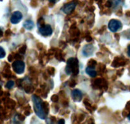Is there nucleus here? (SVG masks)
Returning <instances> with one entry per match:
<instances>
[{
	"label": "nucleus",
	"instance_id": "f03ea898",
	"mask_svg": "<svg viewBox=\"0 0 130 124\" xmlns=\"http://www.w3.org/2000/svg\"><path fill=\"white\" fill-rule=\"evenodd\" d=\"M66 73L67 75H77L79 73L78 60L74 57H71L68 59L66 67Z\"/></svg>",
	"mask_w": 130,
	"mask_h": 124
},
{
	"label": "nucleus",
	"instance_id": "c756f323",
	"mask_svg": "<svg viewBox=\"0 0 130 124\" xmlns=\"http://www.w3.org/2000/svg\"><path fill=\"white\" fill-rule=\"evenodd\" d=\"M13 58H14V57H13L12 55L10 54V56H8V61H10V62H11V61H12V59H13Z\"/></svg>",
	"mask_w": 130,
	"mask_h": 124
},
{
	"label": "nucleus",
	"instance_id": "6ab92c4d",
	"mask_svg": "<svg viewBox=\"0 0 130 124\" xmlns=\"http://www.w3.org/2000/svg\"><path fill=\"white\" fill-rule=\"evenodd\" d=\"M6 56V52H5V50L3 48L0 47V59L4 58Z\"/></svg>",
	"mask_w": 130,
	"mask_h": 124
},
{
	"label": "nucleus",
	"instance_id": "2f4dec72",
	"mask_svg": "<svg viewBox=\"0 0 130 124\" xmlns=\"http://www.w3.org/2000/svg\"><path fill=\"white\" fill-rule=\"evenodd\" d=\"M128 55L130 57V45L128 47Z\"/></svg>",
	"mask_w": 130,
	"mask_h": 124
},
{
	"label": "nucleus",
	"instance_id": "72a5a7b5",
	"mask_svg": "<svg viewBox=\"0 0 130 124\" xmlns=\"http://www.w3.org/2000/svg\"><path fill=\"white\" fill-rule=\"evenodd\" d=\"M50 1L51 3H55L56 2H57L58 1H59V0H49Z\"/></svg>",
	"mask_w": 130,
	"mask_h": 124
},
{
	"label": "nucleus",
	"instance_id": "ddd939ff",
	"mask_svg": "<svg viewBox=\"0 0 130 124\" xmlns=\"http://www.w3.org/2000/svg\"><path fill=\"white\" fill-rule=\"evenodd\" d=\"M93 85H95L96 88H99V89H101L103 86H105V84L103 83L102 80L101 79H97L96 80H95L93 82Z\"/></svg>",
	"mask_w": 130,
	"mask_h": 124
},
{
	"label": "nucleus",
	"instance_id": "9d476101",
	"mask_svg": "<svg viewBox=\"0 0 130 124\" xmlns=\"http://www.w3.org/2000/svg\"><path fill=\"white\" fill-rule=\"evenodd\" d=\"M126 64V61L123 59L119 58V57H116L114 59V62L112 63V66L114 67H119L121 66H124Z\"/></svg>",
	"mask_w": 130,
	"mask_h": 124
},
{
	"label": "nucleus",
	"instance_id": "4468645a",
	"mask_svg": "<svg viewBox=\"0 0 130 124\" xmlns=\"http://www.w3.org/2000/svg\"><path fill=\"white\" fill-rule=\"evenodd\" d=\"M6 104H7L8 108L10 109H13L15 106V103L13 100H8L6 101Z\"/></svg>",
	"mask_w": 130,
	"mask_h": 124
},
{
	"label": "nucleus",
	"instance_id": "412c9836",
	"mask_svg": "<svg viewBox=\"0 0 130 124\" xmlns=\"http://www.w3.org/2000/svg\"><path fill=\"white\" fill-rule=\"evenodd\" d=\"M48 73H49L50 75H54V73H55V69L53 68V67H48Z\"/></svg>",
	"mask_w": 130,
	"mask_h": 124
},
{
	"label": "nucleus",
	"instance_id": "393cba45",
	"mask_svg": "<svg viewBox=\"0 0 130 124\" xmlns=\"http://www.w3.org/2000/svg\"><path fill=\"white\" fill-rule=\"evenodd\" d=\"M112 5V2L111 1H110V0H108L106 2V3H105V6L108 8L111 7Z\"/></svg>",
	"mask_w": 130,
	"mask_h": 124
},
{
	"label": "nucleus",
	"instance_id": "39448f33",
	"mask_svg": "<svg viewBox=\"0 0 130 124\" xmlns=\"http://www.w3.org/2000/svg\"><path fill=\"white\" fill-rule=\"evenodd\" d=\"M77 4V1H71V2L66 4L62 8V10L64 13L68 14V15L69 14H71L74 10Z\"/></svg>",
	"mask_w": 130,
	"mask_h": 124
},
{
	"label": "nucleus",
	"instance_id": "20e7f679",
	"mask_svg": "<svg viewBox=\"0 0 130 124\" xmlns=\"http://www.w3.org/2000/svg\"><path fill=\"white\" fill-rule=\"evenodd\" d=\"M122 26L123 25H122L121 22L116 20V19H112L111 20H110V22H109V25H108L109 30L113 33L117 32L119 29H121Z\"/></svg>",
	"mask_w": 130,
	"mask_h": 124
},
{
	"label": "nucleus",
	"instance_id": "1a4fd4ad",
	"mask_svg": "<svg viewBox=\"0 0 130 124\" xmlns=\"http://www.w3.org/2000/svg\"><path fill=\"white\" fill-rule=\"evenodd\" d=\"M71 95H72V98L74 101L79 102L82 100L83 93L81 90H78V89H75V90H72Z\"/></svg>",
	"mask_w": 130,
	"mask_h": 124
},
{
	"label": "nucleus",
	"instance_id": "bb28decb",
	"mask_svg": "<svg viewBox=\"0 0 130 124\" xmlns=\"http://www.w3.org/2000/svg\"><path fill=\"white\" fill-rule=\"evenodd\" d=\"M76 83L75 82V81L72 80V81H71V82H70L69 86L71 87H74L75 85H76Z\"/></svg>",
	"mask_w": 130,
	"mask_h": 124
},
{
	"label": "nucleus",
	"instance_id": "c85d7f7f",
	"mask_svg": "<svg viewBox=\"0 0 130 124\" xmlns=\"http://www.w3.org/2000/svg\"><path fill=\"white\" fill-rule=\"evenodd\" d=\"M126 109L127 110L130 111V101L128 102V104H126Z\"/></svg>",
	"mask_w": 130,
	"mask_h": 124
},
{
	"label": "nucleus",
	"instance_id": "e433bc0d",
	"mask_svg": "<svg viewBox=\"0 0 130 124\" xmlns=\"http://www.w3.org/2000/svg\"><path fill=\"white\" fill-rule=\"evenodd\" d=\"M3 36V32L1 30V28H0V37H1Z\"/></svg>",
	"mask_w": 130,
	"mask_h": 124
},
{
	"label": "nucleus",
	"instance_id": "0eeeda50",
	"mask_svg": "<svg viewBox=\"0 0 130 124\" xmlns=\"http://www.w3.org/2000/svg\"><path fill=\"white\" fill-rule=\"evenodd\" d=\"M23 18L22 13L19 11H14L10 19V22L13 24H17L20 22Z\"/></svg>",
	"mask_w": 130,
	"mask_h": 124
},
{
	"label": "nucleus",
	"instance_id": "dca6fc26",
	"mask_svg": "<svg viewBox=\"0 0 130 124\" xmlns=\"http://www.w3.org/2000/svg\"><path fill=\"white\" fill-rule=\"evenodd\" d=\"M96 64L97 63H96V61H95L94 59L90 60V61H88V66H90V67H93V68L96 66Z\"/></svg>",
	"mask_w": 130,
	"mask_h": 124
},
{
	"label": "nucleus",
	"instance_id": "ea45409f",
	"mask_svg": "<svg viewBox=\"0 0 130 124\" xmlns=\"http://www.w3.org/2000/svg\"><path fill=\"white\" fill-rule=\"evenodd\" d=\"M129 70H130V68H129ZM129 71H130V70H129Z\"/></svg>",
	"mask_w": 130,
	"mask_h": 124
},
{
	"label": "nucleus",
	"instance_id": "7c9ffc66",
	"mask_svg": "<svg viewBox=\"0 0 130 124\" xmlns=\"http://www.w3.org/2000/svg\"><path fill=\"white\" fill-rule=\"evenodd\" d=\"M91 40H92V38H91V36H88L86 37V41H87V42H91Z\"/></svg>",
	"mask_w": 130,
	"mask_h": 124
},
{
	"label": "nucleus",
	"instance_id": "f3484780",
	"mask_svg": "<svg viewBox=\"0 0 130 124\" xmlns=\"http://www.w3.org/2000/svg\"><path fill=\"white\" fill-rule=\"evenodd\" d=\"M45 25V23H44V20L43 19V18H39V20L38 21V27H43V25Z\"/></svg>",
	"mask_w": 130,
	"mask_h": 124
},
{
	"label": "nucleus",
	"instance_id": "a878e982",
	"mask_svg": "<svg viewBox=\"0 0 130 124\" xmlns=\"http://www.w3.org/2000/svg\"><path fill=\"white\" fill-rule=\"evenodd\" d=\"M14 58L16 59H17V60H20V59H22L23 57H22V55H19V54H17H17H15V56H14Z\"/></svg>",
	"mask_w": 130,
	"mask_h": 124
},
{
	"label": "nucleus",
	"instance_id": "f704fd0d",
	"mask_svg": "<svg viewBox=\"0 0 130 124\" xmlns=\"http://www.w3.org/2000/svg\"><path fill=\"white\" fill-rule=\"evenodd\" d=\"M126 15L127 17H130V11H126Z\"/></svg>",
	"mask_w": 130,
	"mask_h": 124
},
{
	"label": "nucleus",
	"instance_id": "c9c22d12",
	"mask_svg": "<svg viewBox=\"0 0 130 124\" xmlns=\"http://www.w3.org/2000/svg\"><path fill=\"white\" fill-rule=\"evenodd\" d=\"M3 94V91H2V89H1V87L0 85V96Z\"/></svg>",
	"mask_w": 130,
	"mask_h": 124
},
{
	"label": "nucleus",
	"instance_id": "2eb2a0df",
	"mask_svg": "<svg viewBox=\"0 0 130 124\" xmlns=\"http://www.w3.org/2000/svg\"><path fill=\"white\" fill-rule=\"evenodd\" d=\"M14 85H15L14 81H12V80H10V81H8L7 83H6V88H7L8 89H11L13 87Z\"/></svg>",
	"mask_w": 130,
	"mask_h": 124
},
{
	"label": "nucleus",
	"instance_id": "f257e3e1",
	"mask_svg": "<svg viewBox=\"0 0 130 124\" xmlns=\"http://www.w3.org/2000/svg\"><path fill=\"white\" fill-rule=\"evenodd\" d=\"M32 99L34 112H35L36 114L41 119H45L47 114L44 111V107H43V101L39 97L37 96L36 95H33L32 97Z\"/></svg>",
	"mask_w": 130,
	"mask_h": 124
},
{
	"label": "nucleus",
	"instance_id": "cd10ccee",
	"mask_svg": "<svg viewBox=\"0 0 130 124\" xmlns=\"http://www.w3.org/2000/svg\"><path fill=\"white\" fill-rule=\"evenodd\" d=\"M11 34V32L10 29H8V30L5 32V35H6V36H10Z\"/></svg>",
	"mask_w": 130,
	"mask_h": 124
},
{
	"label": "nucleus",
	"instance_id": "423d86ee",
	"mask_svg": "<svg viewBox=\"0 0 130 124\" xmlns=\"http://www.w3.org/2000/svg\"><path fill=\"white\" fill-rule=\"evenodd\" d=\"M39 32L41 35L44 36H51L53 33V29L52 27L49 24H46L44 25L43 27H41L39 28Z\"/></svg>",
	"mask_w": 130,
	"mask_h": 124
},
{
	"label": "nucleus",
	"instance_id": "9b49d317",
	"mask_svg": "<svg viewBox=\"0 0 130 124\" xmlns=\"http://www.w3.org/2000/svg\"><path fill=\"white\" fill-rule=\"evenodd\" d=\"M23 26L27 30H31L34 28V23L32 20H27L23 24Z\"/></svg>",
	"mask_w": 130,
	"mask_h": 124
},
{
	"label": "nucleus",
	"instance_id": "5701e85b",
	"mask_svg": "<svg viewBox=\"0 0 130 124\" xmlns=\"http://www.w3.org/2000/svg\"><path fill=\"white\" fill-rule=\"evenodd\" d=\"M51 99H52V101L53 102H57L58 100V97L57 95H53V96L52 97V98H51Z\"/></svg>",
	"mask_w": 130,
	"mask_h": 124
},
{
	"label": "nucleus",
	"instance_id": "473e14b6",
	"mask_svg": "<svg viewBox=\"0 0 130 124\" xmlns=\"http://www.w3.org/2000/svg\"><path fill=\"white\" fill-rule=\"evenodd\" d=\"M58 123H65L64 120H63V119H61V120H60L59 122H58Z\"/></svg>",
	"mask_w": 130,
	"mask_h": 124
},
{
	"label": "nucleus",
	"instance_id": "a211bd4d",
	"mask_svg": "<svg viewBox=\"0 0 130 124\" xmlns=\"http://www.w3.org/2000/svg\"><path fill=\"white\" fill-rule=\"evenodd\" d=\"M25 50H26V45H23L22 47H21L20 48H19V53H20V54L24 55V53H25Z\"/></svg>",
	"mask_w": 130,
	"mask_h": 124
},
{
	"label": "nucleus",
	"instance_id": "f8f14e48",
	"mask_svg": "<svg viewBox=\"0 0 130 124\" xmlns=\"http://www.w3.org/2000/svg\"><path fill=\"white\" fill-rule=\"evenodd\" d=\"M85 71H86V74H88L89 76H91V77L92 78L96 77V74H97L96 73V71L94 70L93 67H90V66H88V67H86Z\"/></svg>",
	"mask_w": 130,
	"mask_h": 124
},
{
	"label": "nucleus",
	"instance_id": "7ed1b4c3",
	"mask_svg": "<svg viewBox=\"0 0 130 124\" xmlns=\"http://www.w3.org/2000/svg\"><path fill=\"white\" fill-rule=\"evenodd\" d=\"M12 67L13 71L17 74L21 75L25 70V63L21 60H16L13 62Z\"/></svg>",
	"mask_w": 130,
	"mask_h": 124
},
{
	"label": "nucleus",
	"instance_id": "6e6552de",
	"mask_svg": "<svg viewBox=\"0 0 130 124\" xmlns=\"http://www.w3.org/2000/svg\"><path fill=\"white\" fill-rule=\"evenodd\" d=\"M95 50V47L92 45H86L83 47L82 50V53L85 57H89L92 56Z\"/></svg>",
	"mask_w": 130,
	"mask_h": 124
},
{
	"label": "nucleus",
	"instance_id": "aec40b11",
	"mask_svg": "<svg viewBox=\"0 0 130 124\" xmlns=\"http://www.w3.org/2000/svg\"><path fill=\"white\" fill-rule=\"evenodd\" d=\"M32 90H33L32 87H31L30 85H28V86H27L26 87H25V92H27V93L31 92L32 91Z\"/></svg>",
	"mask_w": 130,
	"mask_h": 124
},
{
	"label": "nucleus",
	"instance_id": "4be33fe9",
	"mask_svg": "<svg viewBox=\"0 0 130 124\" xmlns=\"http://www.w3.org/2000/svg\"><path fill=\"white\" fill-rule=\"evenodd\" d=\"M115 6H118V5H120L122 3V0H112Z\"/></svg>",
	"mask_w": 130,
	"mask_h": 124
},
{
	"label": "nucleus",
	"instance_id": "4c0bfd02",
	"mask_svg": "<svg viewBox=\"0 0 130 124\" xmlns=\"http://www.w3.org/2000/svg\"><path fill=\"white\" fill-rule=\"evenodd\" d=\"M128 118L130 120V113H129V114L128 115Z\"/></svg>",
	"mask_w": 130,
	"mask_h": 124
},
{
	"label": "nucleus",
	"instance_id": "b1692460",
	"mask_svg": "<svg viewBox=\"0 0 130 124\" xmlns=\"http://www.w3.org/2000/svg\"><path fill=\"white\" fill-rule=\"evenodd\" d=\"M124 33H126L125 38H126L127 39H130V29L126 31H124Z\"/></svg>",
	"mask_w": 130,
	"mask_h": 124
},
{
	"label": "nucleus",
	"instance_id": "58836bf2",
	"mask_svg": "<svg viewBox=\"0 0 130 124\" xmlns=\"http://www.w3.org/2000/svg\"><path fill=\"white\" fill-rule=\"evenodd\" d=\"M0 1H2V0H0Z\"/></svg>",
	"mask_w": 130,
	"mask_h": 124
}]
</instances>
